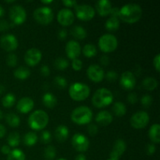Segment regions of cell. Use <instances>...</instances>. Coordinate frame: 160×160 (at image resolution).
I'll list each match as a JSON object with an SVG mask.
<instances>
[{
  "instance_id": "1",
  "label": "cell",
  "mask_w": 160,
  "mask_h": 160,
  "mask_svg": "<svg viewBox=\"0 0 160 160\" xmlns=\"http://www.w3.org/2000/svg\"><path fill=\"white\" fill-rule=\"evenodd\" d=\"M142 16V9L138 4L128 3L120 9L119 17L123 21L129 23L138 22Z\"/></svg>"
},
{
  "instance_id": "2",
  "label": "cell",
  "mask_w": 160,
  "mask_h": 160,
  "mask_svg": "<svg viewBox=\"0 0 160 160\" xmlns=\"http://www.w3.org/2000/svg\"><path fill=\"white\" fill-rule=\"evenodd\" d=\"M49 117L48 115L42 109L34 111L28 118V124L32 130L40 131L48 125Z\"/></svg>"
},
{
  "instance_id": "3",
  "label": "cell",
  "mask_w": 160,
  "mask_h": 160,
  "mask_svg": "<svg viewBox=\"0 0 160 160\" xmlns=\"http://www.w3.org/2000/svg\"><path fill=\"white\" fill-rule=\"evenodd\" d=\"M113 101L112 93L107 88H102L98 89L92 96V104L96 108L106 107Z\"/></svg>"
},
{
  "instance_id": "4",
  "label": "cell",
  "mask_w": 160,
  "mask_h": 160,
  "mask_svg": "<svg viewBox=\"0 0 160 160\" xmlns=\"http://www.w3.org/2000/svg\"><path fill=\"white\" fill-rule=\"evenodd\" d=\"M92 116L93 113L90 108L85 106H81L72 111L70 118L73 123L79 125H84L90 123Z\"/></svg>"
},
{
  "instance_id": "5",
  "label": "cell",
  "mask_w": 160,
  "mask_h": 160,
  "mask_svg": "<svg viewBox=\"0 0 160 160\" xmlns=\"http://www.w3.org/2000/svg\"><path fill=\"white\" fill-rule=\"evenodd\" d=\"M69 94L72 99L75 101H83L90 95V88L84 83H73L69 88Z\"/></svg>"
},
{
  "instance_id": "6",
  "label": "cell",
  "mask_w": 160,
  "mask_h": 160,
  "mask_svg": "<svg viewBox=\"0 0 160 160\" xmlns=\"http://www.w3.org/2000/svg\"><path fill=\"white\" fill-rule=\"evenodd\" d=\"M98 46L104 52H112L117 49L118 46V41L113 34H105L99 38Z\"/></svg>"
},
{
  "instance_id": "7",
  "label": "cell",
  "mask_w": 160,
  "mask_h": 160,
  "mask_svg": "<svg viewBox=\"0 0 160 160\" xmlns=\"http://www.w3.org/2000/svg\"><path fill=\"white\" fill-rule=\"evenodd\" d=\"M34 18L38 23L47 25L53 20V12L51 8L48 6L38 7L34 11Z\"/></svg>"
},
{
  "instance_id": "8",
  "label": "cell",
  "mask_w": 160,
  "mask_h": 160,
  "mask_svg": "<svg viewBox=\"0 0 160 160\" xmlns=\"http://www.w3.org/2000/svg\"><path fill=\"white\" fill-rule=\"evenodd\" d=\"M9 18L12 21V25L21 24L26 20V10L20 5H14L9 9Z\"/></svg>"
},
{
  "instance_id": "9",
  "label": "cell",
  "mask_w": 160,
  "mask_h": 160,
  "mask_svg": "<svg viewBox=\"0 0 160 160\" xmlns=\"http://www.w3.org/2000/svg\"><path fill=\"white\" fill-rule=\"evenodd\" d=\"M149 122V116L145 111H138L132 115L130 123L132 128L135 129H142L145 128Z\"/></svg>"
},
{
  "instance_id": "10",
  "label": "cell",
  "mask_w": 160,
  "mask_h": 160,
  "mask_svg": "<svg viewBox=\"0 0 160 160\" xmlns=\"http://www.w3.org/2000/svg\"><path fill=\"white\" fill-rule=\"evenodd\" d=\"M75 12L76 15L80 20L88 21L95 17V10L92 6L87 4L77 5L75 6Z\"/></svg>"
},
{
  "instance_id": "11",
  "label": "cell",
  "mask_w": 160,
  "mask_h": 160,
  "mask_svg": "<svg viewBox=\"0 0 160 160\" xmlns=\"http://www.w3.org/2000/svg\"><path fill=\"white\" fill-rule=\"evenodd\" d=\"M72 145L78 152H84L88 149L89 140L85 135L78 133L72 138Z\"/></svg>"
},
{
  "instance_id": "12",
  "label": "cell",
  "mask_w": 160,
  "mask_h": 160,
  "mask_svg": "<svg viewBox=\"0 0 160 160\" xmlns=\"http://www.w3.org/2000/svg\"><path fill=\"white\" fill-rule=\"evenodd\" d=\"M0 45L4 50L12 52L18 47V40L15 35L12 34H4L0 38Z\"/></svg>"
},
{
  "instance_id": "13",
  "label": "cell",
  "mask_w": 160,
  "mask_h": 160,
  "mask_svg": "<svg viewBox=\"0 0 160 160\" xmlns=\"http://www.w3.org/2000/svg\"><path fill=\"white\" fill-rule=\"evenodd\" d=\"M42 58V53L38 48H31L26 52L24 55V60L28 65L31 67L37 65L40 62Z\"/></svg>"
},
{
  "instance_id": "14",
  "label": "cell",
  "mask_w": 160,
  "mask_h": 160,
  "mask_svg": "<svg viewBox=\"0 0 160 160\" xmlns=\"http://www.w3.org/2000/svg\"><path fill=\"white\" fill-rule=\"evenodd\" d=\"M87 75L91 81L95 83L101 82L105 77V72L103 69L97 64H92L89 66L87 70Z\"/></svg>"
},
{
  "instance_id": "15",
  "label": "cell",
  "mask_w": 160,
  "mask_h": 160,
  "mask_svg": "<svg viewBox=\"0 0 160 160\" xmlns=\"http://www.w3.org/2000/svg\"><path fill=\"white\" fill-rule=\"evenodd\" d=\"M57 20L62 26H70L74 21V14L70 9L64 8L58 12Z\"/></svg>"
},
{
  "instance_id": "16",
  "label": "cell",
  "mask_w": 160,
  "mask_h": 160,
  "mask_svg": "<svg viewBox=\"0 0 160 160\" xmlns=\"http://www.w3.org/2000/svg\"><path fill=\"white\" fill-rule=\"evenodd\" d=\"M120 84L123 88L126 90H131L136 84L135 76L131 71L123 72L120 77Z\"/></svg>"
},
{
  "instance_id": "17",
  "label": "cell",
  "mask_w": 160,
  "mask_h": 160,
  "mask_svg": "<svg viewBox=\"0 0 160 160\" xmlns=\"http://www.w3.org/2000/svg\"><path fill=\"white\" fill-rule=\"evenodd\" d=\"M66 53L67 56L72 60L75 59H78L81 52V48L80 44L77 41L70 40L67 42L66 45Z\"/></svg>"
},
{
  "instance_id": "18",
  "label": "cell",
  "mask_w": 160,
  "mask_h": 160,
  "mask_svg": "<svg viewBox=\"0 0 160 160\" xmlns=\"http://www.w3.org/2000/svg\"><path fill=\"white\" fill-rule=\"evenodd\" d=\"M126 142L123 139H118L114 143L113 147L112 148V151H111L110 154H109L110 158L111 159H119L120 158V156L126 151Z\"/></svg>"
},
{
  "instance_id": "19",
  "label": "cell",
  "mask_w": 160,
  "mask_h": 160,
  "mask_svg": "<svg viewBox=\"0 0 160 160\" xmlns=\"http://www.w3.org/2000/svg\"><path fill=\"white\" fill-rule=\"evenodd\" d=\"M34 106V102L32 98L29 97H23L17 102V109L22 113H28L32 110Z\"/></svg>"
},
{
  "instance_id": "20",
  "label": "cell",
  "mask_w": 160,
  "mask_h": 160,
  "mask_svg": "<svg viewBox=\"0 0 160 160\" xmlns=\"http://www.w3.org/2000/svg\"><path fill=\"white\" fill-rule=\"evenodd\" d=\"M112 3L108 0H100L95 4V9L100 16L106 17L110 14L112 9Z\"/></svg>"
},
{
  "instance_id": "21",
  "label": "cell",
  "mask_w": 160,
  "mask_h": 160,
  "mask_svg": "<svg viewBox=\"0 0 160 160\" xmlns=\"http://www.w3.org/2000/svg\"><path fill=\"white\" fill-rule=\"evenodd\" d=\"M112 115L106 110L100 111L95 117V121L100 125L102 126H107L110 124L112 121Z\"/></svg>"
},
{
  "instance_id": "22",
  "label": "cell",
  "mask_w": 160,
  "mask_h": 160,
  "mask_svg": "<svg viewBox=\"0 0 160 160\" xmlns=\"http://www.w3.org/2000/svg\"><path fill=\"white\" fill-rule=\"evenodd\" d=\"M69 137V129L65 125H59L55 131V138L59 142H64Z\"/></svg>"
},
{
  "instance_id": "23",
  "label": "cell",
  "mask_w": 160,
  "mask_h": 160,
  "mask_svg": "<svg viewBox=\"0 0 160 160\" xmlns=\"http://www.w3.org/2000/svg\"><path fill=\"white\" fill-rule=\"evenodd\" d=\"M160 126L159 123H155L152 125L148 131L149 138L153 143L158 144L160 142Z\"/></svg>"
},
{
  "instance_id": "24",
  "label": "cell",
  "mask_w": 160,
  "mask_h": 160,
  "mask_svg": "<svg viewBox=\"0 0 160 160\" xmlns=\"http://www.w3.org/2000/svg\"><path fill=\"white\" fill-rule=\"evenodd\" d=\"M42 102H43L44 106H46L47 108L52 109L57 104V98L52 93L47 92L42 97Z\"/></svg>"
},
{
  "instance_id": "25",
  "label": "cell",
  "mask_w": 160,
  "mask_h": 160,
  "mask_svg": "<svg viewBox=\"0 0 160 160\" xmlns=\"http://www.w3.org/2000/svg\"><path fill=\"white\" fill-rule=\"evenodd\" d=\"M70 33L73 35V37H74L76 39H79V40H83L87 37L86 30L83 27L79 26V25L73 26L70 31Z\"/></svg>"
},
{
  "instance_id": "26",
  "label": "cell",
  "mask_w": 160,
  "mask_h": 160,
  "mask_svg": "<svg viewBox=\"0 0 160 160\" xmlns=\"http://www.w3.org/2000/svg\"><path fill=\"white\" fill-rule=\"evenodd\" d=\"M31 71L26 67H20L16 69L13 72V75L16 78L20 80H25L29 78Z\"/></svg>"
},
{
  "instance_id": "27",
  "label": "cell",
  "mask_w": 160,
  "mask_h": 160,
  "mask_svg": "<svg viewBox=\"0 0 160 160\" xmlns=\"http://www.w3.org/2000/svg\"><path fill=\"white\" fill-rule=\"evenodd\" d=\"M142 87L148 91H153L158 87V81L154 78H146L142 81Z\"/></svg>"
},
{
  "instance_id": "28",
  "label": "cell",
  "mask_w": 160,
  "mask_h": 160,
  "mask_svg": "<svg viewBox=\"0 0 160 160\" xmlns=\"http://www.w3.org/2000/svg\"><path fill=\"white\" fill-rule=\"evenodd\" d=\"M38 135L33 131L28 132L23 137V143L27 146H33L35 145L38 142Z\"/></svg>"
},
{
  "instance_id": "29",
  "label": "cell",
  "mask_w": 160,
  "mask_h": 160,
  "mask_svg": "<svg viewBox=\"0 0 160 160\" xmlns=\"http://www.w3.org/2000/svg\"><path fill=\"white\" fill-rule=\"evenodd\" d=\"M120 28V20L117 17H110L106 22V28L108 31H115Z\"/></svg>"
},
{
  "instance_id": "30",
  "label": "cell",
  "mask_w": 160,
  "mask_h": 160,
  "mask_svg": "<svg viewBox=\"0 0 160 160\" xmlns=\"http://www.w3.org/2000/svg\"><path fill=\"white\" fill-rule=\"evenodd\" d=\"M6 121L9 126L12 127V128H17L20 125V119L17 114L10 112L6 116Z\"/></svg>"
},
{
  "instance_id": "31",
  "label": "cell",
  "mask_w": 160,
  "mask_h": 160,
  "mask_svg": "<svg viewBox=\"0 0 160 160\" xmlns=\"http://www.w3.org/2000/svg\"><path fill=\"white\" fill-rule=\"evenodd\" d=\"M112 112L117 117H123L127 112L126 106L121 102H117L112 106Z\"/></svg>"
},
{
  "instance_id": "32",
  "label": "cell",
  "mask_w": 160,
  "mask_h": 160,
  "mask_svg": "<svg viewBox=\"0 0 160 160\" xmlns=\"http://www.w3.org/2000/svg\"><path fill=\"white\" fill-rule=\"evenodd\" d=\"M82 52L86 57L92 58L97 54V48L95 45L89 43L84 45L82 49Z\"/></svg>"
},
{
  "instance_id": "33",
  "label": "cell",
  "mask_w": 160,
  "mask_h": 160,
  "mask_svg": "<svg viewBox=\"0 0 160 160\" xmlns=\"http://www.w3.org/2000/svg\"><path fill=\"white\" fill-rule=\"evenodd\" d=\"M7 160H25V154L19 148L11 150L8 155Z\"/></svg>"
},
{
  "instance_id": "34",
  "label": "cell",
  "mask_w": 160,
  "mask_h": 160,
  "mask_svg": "<svg viewBox=\"0 0 160 160\" xmlns=\"http://www.w3.org/2000/svg\"><path fill=\"white\" fill-rule=\"evenodd\" d=\"M7 142L10 147H17L20 143V136L19 133L12 132L7 138Z\"/></svg>"
},
{
  "instance_id": "35",
  "label": "cell",
  "mask_w": 160,
  "mask_h": 160,
  "mask_svg": "<svg viewBox=\"0 0 160 160\" xmlns=\"http://www.w3.org/2000/svg\"><path fill=\"white\" fill-rule=\"evenodd\" d=\"M16 102V97L12 93H8L5 95L2 100V104L4 107L10 108L13 106Z\"/></svg>"
},
{
  "instance_id": "36",
  "label": "cell",
  "mask_w": 160,
  "mask_h": 160,
  "mask_svg": "<svg viewBox=\"0 0 160 160\" xmlns=\"http://www.w3.org/2000/svg\"><path fill=\"white\" fill-rule=\"evenodd\" d=\"M54 67L59 70H64L69 67V62L64 58L59 57L54 61Z\"/></svg>"
},
{
  "instance_id": "37",
  "label": "cell",
  "mask_w": 160,
  "mask_h": 160,
  "mask_svg": "<svg viewBox=\"0 0 160 160\" xmlns=\"http://www.w3.org/2000/svg\"><path fill=\"white\" fill-rule=\"evenodd\" d=\"M56 148L52 145H48L45 148L44 152V156L47 160H53L56 158Z\"/></svg>"
},
{
  "instance_id": "38",
  "label": "cell",
  "mask_w": 160,
  "mask_h": 160,
  "mask_svg": "<svg viewBox=\"0 0 160 160\" xmlns=\"http://www.w3.org/2000/svg\"><path fill=\"white\" fill-rule=\"evenodd\" d=\"M17 62H18V58H17V56L14 53H10L7 56V58H6V63L9 67H14L17 66Z\"/></svg>"
},
{
  "instance_id": "39",
  "label": "cell",
  "mask_w": 160,
  "mask_h": 160,
  "mask_svg": "<svg viewBox=\"0 0 160 160\" xmlns=\"http://www.w3.org/2000/svg\"><path fill=\"white\" fill-rule=\"evenodd\" d=\"M54 82L56 84V85L57 87H59V88H65L67 86V81L66 80V78H64L63 77L61 76H56L54 78Z\"/></svg>"
},
{
  "instance_id": "40",
  "label": "cell",
  "mask_w": 160,
  "mask_h": 160,
  "mask_svg": "<svg viewBox=\"0 0 160 160\" xmlns=\"http://www.w3.org/2000/svg\"><path fill=\"white\" fill-rule=\"evenodd\" d=\"M52 140V134L48 131H43L41 133L40 141L43 144H48L51 142Z\"/></svg>"
},
{
  "instance_id": "41",
  "label": "cell",
  "mask_w": 160,
  "mask_h": 160,
  "mask_svg": "<svg viewBox=\"0 0 160 160\" xmlns=\"http://www.w3.org/2000/svg\"><path fill=\"white\" fill-rule=\"evenodd\" d=\"M152 97L149 95H145L142 97L141 103L145 108H148L152 103Z\"/></svg>"
},
{
  "instance_id": "42",
  "label": "cell",
  "mask_w": 160,
  "mask_h": 160,
  "mask_svg": "<svg viewBox=\"0 0 160 160\" xmlns=\"http://www.w3.org/2000/svg\"><path fill=\"white\" fill-rule=\"evenodd\" d=\"M117 78H118V74H117V72L113 71V70L108 71L106 74V78L109 82H114L117 79Z\"/></svg>"
},
{
  "instance_id": "43",
  "label": "cell",
  "mask_w": 160,
  "mask_h": 160,
  "mask_svg": "<svg viewBox=\"0 0 160 160\" xmlns=\"http://www.w3.org/2000/svg\"><path fill=\"white\" fill-rule=\"evenodd\" d=\"M83 67V63H82V61L79 59H73L72 61V67L74 70L76 71H79L82 69Z\"/></svg>"
},
{
  "instance_id": "44",
  "label": "cell",
  "mask_w": 160,
  "mask_h": 160,
  "mask_svg": "<svg viewBox=\"0 0 160 160\" xmlns=\"http://www.w3.org/2000/svg\"><path fill=\"white\" fill-rule=\"evenodd\" d=\"M88 131L90 135L95 136L98 134V128L97 125L95 124V123H89L88 127Z\"/></svg>"
},
{
  "instance_id": "45",
  "label": "cell",
  "mask_w": 160,
  "mask_h": 160,
  "mask_svg": "<svg viewBox=\"0 0 160 160\" xmlns=\"http://www.w3.org/2000/svg\"><path fill=\"white\" fill-rule=\"evenodd\" d=\"M10 28V24L6 20H0V31H5Z\"/></svg>"
},
{
  "instance_id": "46",
  "label": "cell",
  "mask_w": 160,
  "mask_h": 160,
  "mask_svg": "<svg viewBox=\"0 0 160 160\" xmlns=\"http://www.w3.org/2000/svg\"><path fill=\"white\" fill-rule=\"evenodd\" d=\"M156 147L154 144H148L146 147V152L147 154L149 155V156H152V155L154 154L156 152Z\"/></svg>"
},
{
  "instance_id": "47",
  "label": "cell",
  "mask_w": 160,
  "mask_h": 160,
  "mask_svg": "<svg viewBox=\"0 0 160 160\" xmlns=\"http://www.w3.org/2000/svg\"><path fill=\"white\" fill-rule=\"evenodd\" d=\"M153 65H154L156 71L159 72L160 68V54H157L155 56L154 59H153Z\"/></svg>"
},
{
  "instance_id": "48",
  "label": "cell",
  "mask_w": 160,
  "mask_h": 160,
  "mask_svg": "<svg viewBox=\"0 0 160 160\" xmlns=\"http://www.w3.org/2000/svg\"><path fill=\"white\" fill-rule=\"evenodd\" d=\"M128 101L131 104H134L138 102V95L136 93H130L128 95Z\"/></svg>"
},
{
  "instance_id": "49",
  "label": "cell",
  "mask_w": 160,
  "mask_h": 160,
  "mask_svg": "<svg viewBox=\"0 0 160 160\" xmlns=\"http://www.w3.org/2000/svg\"><path fill=\"white\" fill-rule=\"evenodd\" d=\"M40 72L43 76L48 77L50 74V69L47 65H43L40 69Z\"/></svg>"
},
{
  "instance_id": "50",
  "label": "cell",
  "mask_w": 160,
  "mask_h": 160,
  "mask_svg": "<svg viewBox=\"0 0 160 160\" xmlns=\"http://www.w3.org/2000/svg\"><path fill=\"white\" fill-rule=\"evenodd\" d=\"M62 3L65 6L67 7H73V6H76L78 5V2L75 0H63Z\"/></svg>"
},
{
  "instance_id": "51",
  "label": "cell",
  "mask_w": 160,
  "mask_h": 160,
  "mask_svg": "<svg viewBox=\"0 0 160 160\" xmlns=\"http://www.w3.org/2000/svg\"><path fill=\"white\" fill-rule=\"evenodd\" d=\"M57 36H58V38L60 39V40H64V39H65L67 36V30H65V29L59 30V31H58Z\"/></svg>"
},
{
  "instance_id": "52",
  "label": "cell",
  "mask_w": 160,
  "mask_h": 160,
  "mask_svg": "<svg viewBox=\"0 0 160 160\" xmlns=\"http://www.w3.org/2000/svg\"><path fill=\"white\" fill-rule=\"evenodd\" d=\"M100 62H101L102 65L107 66L108 64L109 63V56H106V55H104V56H101L100 58Z\"/></svg>"
},
{
  "instance_id": "53",
  "label": "cell",
  "mask_w": 160,
  "mask_h": 160,
  "mask_svg": "<svg viewBox=\"0 0 160 160\" xmlns=\"http://www.w3.org/2000/svg\"><path fill=\"white\" fill-rule=\"evenodd\" d=\"M119 14H120V9L117 7H114L112 8L111 9V12H110V15L111 17H119Z\"/></svg>"
},
{
  "instance_id": "54",
  "label": "cell",
  "mask_w": 160,
  "mask_h": 160,
  "mask_svg": "<svg viewBox=\"0 0 160 160\" xmlns=\"http://www.w3.org/2000/svg\"><path fill=\"white\" fill-rule=\"evenodd\" d=\"M1 152L5 155H9V152H11L10 147L9 145H3L1 148Z\"/></svg>"
},
{
  "instance_id": "55",
  "label": "cell",
  "mask_w": 160,
  "mask_h": 160,
  "mask_svg": "<svg viewBox=\"0 0 160 160\" xmlns=\"http://www.w3.org/2000/svg\"><path fill=\"white\" fill-rule=\"evenodd\" d=\"M6 133V129L3 125L0 124V138H3Z\"/></svg>"
},
{
  "instance_id": "56",
  "label": "cell",
  "mask_w": 160,
  "mask_h": 160,
  "mask_svg": "<svg viewBox=\"0 0 160 160\" xmlns=\"http://www.w3.org/2000/svg\"><path fill=\"white\" fill-rule=\"evenodd\" d=\"M75 160H87L86 159V157L83 154H79L78 155V156H76V158H75Z\"/></svg>"
},
{
  "instance_id": "57",
  "label": "cell",
  "mask_w": 160,
  "mask_h": 160,
  "mask_svg": "<svg viewBox=\"0 0 160 160\" xmlns=\"http://www.w3.org/2000/svg\"><path fill=\"white\" fill-rule=\"evenodd\" d=\"M4 13H5L4 9H3L2 6L1 5H0V17H2V16L4 15Z\"/></svg>"
},
{
  "instance_id": "58",
  "label": "cell",
  "mask_w": 160,
  "mask_h": 160,
  "mask_svg": "<svg viewBox=\"0 0 160 160\" xmlns=\"http://www.w3.org/2000/svg\"><path fill=\"white\" fill-rule=\"evenodd\" d=\"M4 91H5V87L3 85H2V84H0V95H1Z\"/></svg>"
},
{
  "instance_id": "59",
  "label": "cell",
  "mask_w": 160,
  "mask_h": 160,
  "mask_svg": "<svg viewBox=\"0 0 160 160\" xmlns=\"http://www.w3.org/2000/svg\"><path fill=\"white\" fill-rule=\"evenodd\" d=\"M42 2L45 3V4H49V3L52 2V0H49V1H42Z\"/></svg>"
},
{
  "instance_id": "60",
  "label": "cell",
  "mask_w": 160,
  "mask_h": 160,
  "mask_svg": "<svg viewBox=\"0 0 160 160\" xmlns=\"http://www.w3.org/2000/svg\"><path fill=\"white\" fill-rule=\"evenodd\" d=\"M3 118V113L1 110H0V120Z\"/></svg>"
},
{
  "instance_id": "61",
  "label": "cell",
  "mask_w": 160,
  "mask_h": 160,
  "mask_svg": "<svg viewBox=\"0 0 160 160\" xmlns=\"http://www.w3.org/2000/svg\"><path fill=\"white\" fill-rule=\"evenodd\" d=\"M108 160H119V159H111V158H110V159H108Z\"/></svg>"
},
{
  "instance_id": "62",
  "label": "cell",
  "mask_w": 160,
  "mask_h": 160,
  "mask_svg": "<svg viewBox=\"0 0 160 160\" xmlns=\"http://www.w3.org/2000/svg\"><path fill=\"white\" fill-rule=\"evenodd\" d=\"M58 160H67V159H58Z\"/></svg>"
}]
</instances>
